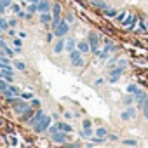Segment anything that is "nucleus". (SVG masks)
<instances>
[{
	"label": "nucleus",
	"mask_w": 148,
	"mask_h": 148,
	"mask_svg": "<svg viewBox=\"0 0 148 148\" xmlns=\"http://www.w3.org/2000/svg\"><path fill=\"white\" fill-rule=\"evenodd\" d=\"M58 129L63 131V132H71V131H73V127H71L70 124H66V122H59V124H58Z\"/></svg>",
	"instance_id": "obj_16"
},
{
	"label": "nucleus",
	"mask_w": 148,
	"mask_h": 148,
	"mask_svg": "<svg viewBox=\"0 0 148 148\" xmlns=\"http://www.w3.org/2000/svg\"><path fill=\"white\" fill-rule=\"evenodd\" d=\"M9 9L12 11V14H19V12H21V7H19V5H18L16 2H12V4L9 5Z\"/></svg>",
	"instance_id": "obj_20"
},
{
	"label": "nucleus",
	"mask_w": 148,
	"mask_h": 148,
	"mask_svg": "<svg viewBox=\"0 0 148 148\" xmlns=\"http://www.w3.org/2000/svg\"><path fill=\"white\" fill-rule=\"evenodd\" d=\"M77 49H79L82 54H86V52H89V51H91V45H89V42H87V40H80V42H77Z\"/></svg>",
	"instance_id": "obj_11"
},
{
	"label": "nucleus",
	"mask_w": 148,
	"mask_h": 148,
	"mask_svg": "<svg viewBox=\"0 0 148 148\" xmlns=\"http://www.w3.org/2000/svg\"><path fill=\"white\" fill-rule=\"evenodd\" d=\"M63 51H64V40H61V37H59V40H56L54 52H56V54H59V52H63Z\"/></svg>",
	"instance_id": "obj_15"
},
{
	"label": "nucleus",
	"mask_w": 148,
	"mask_h": 148,
	"mask_svg": "<svg viewBox=\"0 0 148 148\" xmlns=\"http://www.w3.org/2000/svg\"><path fill=\"white\" fill-rule=\"evenodd\" d=\"M125 18H127V12H125V11H120V12H117V16H115V19H117L119 23H122Z\"/></svg>",
	"instance_id": "obj_22"
},
{
	"label": "nucleus",
	"mask_w": 148,
	"mask_h": 148,
	"mask_svg": "<svg viewBox=\"0 0 148 148\" xmlns=\"http://www.w3.org/2000/svg\"><path fill=\"white\" fill-rule=\"evenodd\" d=\"M94 84H96V86H103V79H98V80H96Z\"/></svg>",
	"instance_id": "obj_42"
},
{
	"label": "nucleus",
	"mask_w": 148,
	"mask_h": 148,
	"mask_svg": "<svg viewBox=\"0 0 148 148\" xmlns=\"http://www.w3.org/2000/svg\"><path fill=\"white\" fill-rule=\"evenodd\" d=\"M7 23H9V28H14L16 26V19H9Z\"/></svg>",
	"instance_id": "obj_38"
},
{
	"label": "nucleus",
	"mask_w": 148,
	"mask_h": 148,
	"mask_svg": "<svg viewBox=\"0 0 148 148\" xmlns=\"http://www.w3.org/2000/svg\"><path fill=\"white\" fill-rule=\"evenodd\" d=\"M33 113H35V112H33L30 106H26V108H25V113L21 115V120H30V117H32Z\"/></svg>",
	"instance_id": "obj_18"
},
{
	"label": "nucleus",
	"mask_w": 148,
	"mask_h": 148,
	"mask_svg": "<svg viewBox=\"0 0 148 148\" xmlns=\"http://www.w3.org/2000/svg\"><path fill=\"white\" fill-rule=\"evenodd\" d=\"M122 73H124V68H122V66H117V68L110 70V84H115Z\"/></svg>",
	"instance_id": "obj_6"
},
{
	"label": "nucleus",
	"mask_w": 148,
	"mask_h": 148,
	"mask_svg": "<svg viewBox=\"0 0 148 148\" xmlns=\"http://www.w3.org/2000/svg\"><path fill=\"white\" fill-rule=\"evenodd\" d=\"M66 21H68V23H73V16H71V14H68V16H66Z\"/></svg>",
	"instance_id": "obj_41"
},
{
	"label": "nucleus",
	"mask_w": 148,
	"mask_h": 148,
	"mask_svg": "<svg viewBox=\"0 0 148 148\" xmlns=\"http://www.w3.org/2000/svg\"><path fill=\"white\" fill-rule=\"evenodd\" d=\"M61 14V5L59 4H54L52 5V18H56V16H59Z\"/></svg>",
	"instance_id": "obj_21"
},
{
	"label": "nucleus",
	"mask_w": 148,
	"mask_h": 148,
	"mask_svg": "<svg viewBox=\"0 0 148 148\" xmlns=\"http://www.w3.org/2000/svg\"><path fill=\"white\" fill-rule=\"evenodd\" d=\"M30 2H32V4H38V0H30Z\"/></svg>",
	"instance_id": "obj_43"
},
{
	"label": "nucleus",
	"mask_w": 148,
	"mask_h": 148,
	"mask_svg": "<svg viewBox=\"0 0 148 148\" xmlns=\"http://www.w3.org/2000/svg\"><path fill=\"white\" fill-rule=\"evenodd\" d=\"M51 136H52V141H54V143H59V145H64V143H66V138H68L66 132H63V131H59V129L54 131Z\"/></svg>",
	"instance_id": "obj_5"
},
{
	"label": "nucleus",
	"mask_w": 148,
	"mask_h": 148,
	"mask_svg": "<svg viewBox=\"0 0 148 148\" xmlns=\"http://www.w3.org/2000/svg\"><path fill=\"white\" fill-rule=\"evenodd\" d=\"M122 145H125V146H138V141L136 139H122Z\"/></svg>",
	"instance_id": "obj_24"
},
{
	"label": "nucleus",
	"mask_w": 148,
	"mask_h": 148,
	"mask_svg": "<svg viewBox=\"0 0 148 148\" xmlns=\"http://www.w3.org/2000/svg\"><path fill=\"white\" fill-rule=\"evenodd\" d=\"M52 32H54V35L59 38V37H63V35H66V33L70 32V23H68L66 19H61V21H59V25H58Z\"/></svg>",
	"instance_id": "obj_2"
},
{
	"label": "nucleus",
	"mask_w": 148,
	"mask_h": 148,
	"mask_svg": "<svg viewBox=\"0 0 148 148\" xmlns=\"http://www.w3.org/2000/svg\"><path fill=\"white\" fill-rule=\"evenodd\" d=\"M136 89H138V87H136V84H129V86H127V92H131V94H134V92H136Z\"/></svg>",
	"instance_id": "obj_34"
},
{
	"label": "nucleus",
	"mask_w": 148,
	"mask_h": 148,
	"mask_svg": "<svg viewBox=\"0 0 148 148\" xmlns=\"http://www.w3.org/2000/svg\"><path fill=\"white\" fill-rule=\"evenodd\" d=\"M96 136H99V138H106V136H108V131H106L105 127H98V131H96Z\"/></svg>",
	"instance_id": "obj_23"
},
{
	"label": "nucleus",
	"mask_w": 148,
	"mask_h": 148,
	"mask_svg": "<svg viewBox=\"0 0 148 148\" xmlns=\"http://www.w3.org/2000/svg\"><path fill=\"white\" fill-rule=\"evenodd\" d=\"M19 98H23L25 101H30V99L33 98V94H32V92H21V96H19Z\"/></svg>",
	"instance_id": "obj_32"
},
{
	"label": "nucleus",
	"mask_w": 148,
	"mask_h": 148,
	"mask_svg": "<svg viewBox=\"0 0 148 148\" xmlns=\"http://www.w3.org/2000/svg\"><path fill=\"white\" fill-rule=\"evenodd\" d=\"M37 11H40V12H49V2H47V0H38Z\"/></svg>",
	"instance_id": "obj_12"
},
{
	"label": "nucleus",
	"mask_w": 148,
	"mask_h": 148,
	"mask_svg": "<svg viewBox=\"0 0 148 148\" xmlns=\"http://www.w3.org/2000/svg\"><path fill=\"white\" fill-rule=\"evenodd\" d=\"M145 25H146V28H148V19H146V23H145Z\"/></svg>",
	"instance_id": "obj_45"
},
{
	"label": "nucleus",
	"mask_w": 148,
	"mask_h": 148,
	"mask_svg": "<svg viewBox=\"0 0 148 148\" xmlns=\"http://www.w3.org/2000/svg\"><path fill=\"white\" fill-rule=\"evenodd\" d=\"M91 2L94 4V5H98L99 9H105L106 5H105V0H91Z\"/></svg>",
	"instance_id": "obj_30"
},
{
	"label": "nucleus",
	"mask_w": 148,
	"mask_h": 148,
	"mask_svg": "<svg viewBox=\"0 0 148 148\" xmlns=\"http://www.w3.org/2000/svg\"><path fill=\"white\" fill-rule=\"evenodd\" d=\"M14 66H16L18 70H21V71H25V70H26V64H25L23 61H14Z\"/></svg>",
	"instance_id": "obj_27"
},
{
	"label": "nucleus",
	"mask_w": 148,
	"mask_h": 148,
	"mask_svg": "<svg viewBox=\"0 0 148 148\" xmlns=\"http://www.w3.org/2000/svg\"><path fill=\"white\" fill-rule=\"evenodd\" d=\"M38 105H40V101L35 99V98H32V106H38Z\"/></svg>",
	"instance_id": "obj_39"
},
{
	"label": "nucleus",
	"mask_w": 148,
	"mask_h": 148,
	"mask_svg": "<svg viewBox=\"0 0 148 148\" xmlns=\"http://www.w3.org/2000/svg\"><path fill=\"white\" fill-rule=\"evenodd\" d=\"M11 4H12V0H0V7L2 9H9Z\"/></svg>",
	"instance_id": "obj_29"
},
{
	"label": "nucleus",
	"mask_w": 148,
	"mask_h": 148,
	"mask_svg": "<svg viewBox=\"0 0 148 148\" xmlns=\"http://www.w3.org/2000/svg\"><path fill=\"white\" fill-rule=\"evenodd\" d=\"M44 115H45V113H44L42 110H37V112H35V113H33V115L30 117L28 124H30V125H35V124H37L38 120H42V119H44Z\"/></svg>",
	"instance_id": "obj_10"
},
{
	"label": "nucleus",
	"mask_w": 148,
	"mask_h": 148,
	"mask_svg": "<svg viewBox=\"0 0 148 148\" xmlns=\"http://www.w3.org/2000/svg\"><path fill=\"white\" fill-rule=\"evenodd\" d=\"M87 42H89V45H91V51L98 54V52H99V47H98V35H96V33H89Z\"/></svg>",
	"instance_id": "obj_7"
},
{
	"label": "nucleus",
	"mask_w": 148,
	"mask_h": 148,
	"mask_svg": "<svg viewBox=\"0 0 148 148\" xmlns=\"http://www.w3.org/2000/svg\"><path fill=\"white\" fill-rule=\"evenodd\" d=\"M134 117H136V110L134 108H127V110H124L120 113V119L122 120H132Z\"/></svg>",
	"instance_id": "obj_9"
},
{
	"label": "nucleus",
	"mask_w": 148,
	"mask_h": 148,
	"mask_svg": "<svg viewBox=\"0 0 148 148\" xmlns=\"http://www.w3.org/2000/svg\"><path fill=\"white\" fill-rule=\"evenodd\" d=\"M91 127H92L91 120H89V119H84V120H82V129H91Z\"/></svg>",
	"instance_id": "obj_31"
},
{
	"label": "nucleus",
	"mask_w": 148,
	"mask_h": 148,
	"mask_svg": "<svg viewBox=\"0 0 148 148\" xmlns=\"http://www.w3.org/2000/svg\"><path fill=\"white\" fill-rule=\"evenodd\" d=\"M35 11H37V4H32V5L28 7V12H30V16H32V14H33Z\"/></svg>",
	"instance_id": "obj_35"
},
{
	"label": "nucleus",
	"mask_w": 148,
	"mask_h": 148,
	"mask_svg": "<svg viewBox=\"0 0 148 148\" xmlns=\"http://www.w3.org/2000/svg\"><path fill=\"white\" fill-rule=\"evenodd\" d=\"M138 32H146V25H145V23H139V28H138Z\"/></svg>",
	"instance_id": "obj_37"
},
{
	"label": "nucleus",
	"mask_w": 148,
	"mask_h": 148,
	"mask_svg": "<svg viewBox=\"0 0 148 148\" xmlns=\"http://www.w3.org/2000/svg\"><path fill=\"white\" fill-rule=\"evenodd\" d=\"M0 49H2V51L5 52V56H9V58H12V56H14L12 49H11V47H9V45H7V44L4 42V40H0Z\"/></svg>",
	"instance_id": "obj_13"
},
{
	"label": "nucleus",
	"mask_w": 148,
	"mask_h": 148,
	"mask_svg": "<svg viewBox=\"0 0 148 148\" xmlns=\"http://www.w3.org/2000/svg\"><path fill=\"white\" fill-rule=\"evenodd\" d=\"M51 19H52V14H49V12H42V14H40V21H42L44 25H49Z\"/></svg>",
	"instance_id": "obj_17"
},
{
	"label": "nucleus",
	"mask_w": 148,
	"mask_h": 148,
	"mask_svg": "<svg viewBox=\"0 0 148 148\" xmlns=\"http://www.w3.org/2000/svg\"><path fill=\"white\" fill-rule=\"evenodd\" d=\"M124 101H125V105L129 106V105H132V101H134V96L129 92V96H125V99H124Z\"/></svg>",
	"instance_id": "obj_33"
},
{
	"label": "nucleus",
	"mask_w": 148,
	"mask_h": 148,
	"mask_svg": "<svg viewBox=\"0 0 148 148\" xmlns=\"http://www.w3.org/2000/svg\"><path fill=\"white\" fill-rule=\"evenodd\" d=\"M0 30H2V32H7L9 30V23L5 19H2V18H0Z\"/></svg>",
	"instance_id": "obj_25"
},
{
	"label": "nucleus",
	"mask_w": 148,
	"mask_h": 148,
	"mask_svg": "<svg viewBox=\"0 0 148 148\" xmlns=\"http://www.w3.org/2000/svg\"><path fill=\"white\" fill-rule=\"evenodd\" d=\"M117 12H119L117 9H106V7L103 9V14H105L106 18H115V16H117Z\"/></svg>",
	"instance_id": "obj_19"
},
{
	"label": "nucleus",
	"mask_w": 148,
	"mask_h": 148,
	"mask_svg": "<svg viewBox=\"0 0 148 148\" xmlns=\"http://www.w3.org/2000/svg\"><path fill=\"white\" fill-rule=\"evenodd\" d=\"M108 139H112V141H115V139H119V138H117V134H108Z\"/></svg>",
	"instance_id": "obj_40"
},
{
	"label": "nucleus",
	"mask_w": 148,
	"mask_h": 148,
	"mask_svg": "<svg viewBox=\"0 0 148 148\" xmlns=\"http://www.w3.org/2000/svg\"><path fill=\"white\" fill-rule=\"evenodd\" d=\"M2 124H4V120H2V119H0V125H2Z\"/></svg>",
	"instance_id": "obj_44"
},
{
	"label": "nucleus",
	"mask_w": 148,
	"mask_h": 148,
	"mask_svg": "<svg viewBox=\"0 0 148 148\" xmlns=\"http://www.w3.org/2000/svg\"><path fill=\"white\" fill-rule=\"evenodd\" d=\"M12 106H14V112H16V113H21V112H25V108H26L28 105L23 101V98L18 96V98L12 99Z\"/></svg>",
	"instance_id": "obj_4"
},
{
	"label": "nucleus",
	"mask_w": 148,
	"mask_h": 148,
	"mask_svg": "<svg viewBox=\"0 0 148 148\" xmlns=\"http://www.w3.org/2000/svg\"><path fill=\"white\" fill-rule=\"evenodd\" d=\"M51 122H52V119H51L49 115H44V119H42V120H38V122L33 125V131H35L37 134L47 132V131H49V127H51Z\"/></svg>",
	"instance_id": "obj_1"
},
{
	"label": "nucleus",
	"mask_w": 148,
	"mask_h": 148,
	"mask_svg": "<svg viewBox=\"0 0 148 148\" xmlns=\"http://www.w3.org/2000/svg\"><path fill=\"white\" fill-rule=\"evenodd\" d=\"M122 25H124V28L132 30V28L136 26V16H134V14H127V18L122 21Z\"/></svg>",
	"instance_id": "obj_8"
},
{
	"label": "nucleus",
	"mask_w": 148,
	"mask_h": 148,
	"mask_svg": "<svg viewBox=\"0 0 148 148\" xmlns=\"http://www.w3.org/2000/svg\"><path fill=\"white\" fill-rule=\"evenodd\" d=\"M80 134H82V138L89 139V138L92 136V131H91V129H82V132H80Z\"/></svg>",
	"instance_id": "obj_28"
},
{
	"label": "nucleus",
	"mask_w": 148,
	"mask_h": 148,
	"mask_svg": "<svg viewBox=\"0 0 148 148\" xmlns=\"http://www.w3.org/2000/svg\"><path fill=\"white\" fill-rule=\"evenodd\" d=\"M64 49L70 52V51H73V49H77V42L73 40V38H68V40H64Z\"/></svg>",
	"instance_id": "obj_14"
},
{
	"label": "nucleus",
	"mask_w": 148,
	"mask_h": 148,
	"mask_svg": "<svg viewBox=\"0 0 148 148\" xmlns=\"http://www.w3.org/2000/svg\"><path fill=\"white\" fill-rule=\"evenodd\" d=\"M12 2H14V0H12Z\"/></svg>",
	"instance_id": "obj_46"
},
{
	"label": "nucleus",
	"mask_w": 148,
	"mask_h": 148,
	"mask_svg": "<svg viewBox=\"0 0 148 148\" xmlns=\"http://www.w3.org/2000/svg\"><path fill=\"white\" fill-rule=\"evenodd\" d=\"M70 63L73 66H82L84 64V58H82V52L79 49H73L70 51Z\"/></svg>",
	"instance_id": "obj_3"
},
{
	"label": "nucleus",
	"mask_w": 148,
	"mask_h": 148,
	"mask_svg": "<svg viewBox=\"0 0 148 148\" xmlns=\"http://www.w3.org/2000/svg\"><path fill=\"white\" fill-rule=\"evenodd\" d=\"M7 139H9V145H12V146H18V136H16V134H11Z\"/></svg>",
	"instance_id": "obj_26"
},
{
	"label": "nucleus",
	"mask_w": 148,
	"mask_h": 148,
	"mask_svg": "<svg viewBox=\"0 0 148 148\" xmlns=\"http://www.w3.org/2000/svg\"><path fill=\"white\" fill-rule=\"evenodd\" d=\"M14 45H16V47H21V45H23V40H21V38H14Z\"/></svg>",
	"instance_id": "obj_36"
}]
</instances>
